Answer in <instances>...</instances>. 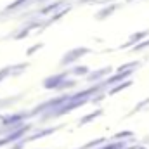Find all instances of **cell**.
I'll list each match as a JSON object with an SVG mask.
<instances>
[{
    "label": "cell",
    "mask_w": 149,
    "mask_h": 149,
    "mask_svg": "<svg viewBox=\"0 0 149 149\" xmlns=\"http://www.w3.org/2000/svg\"><path fill=\"white\" fill-rule=\"evenodd\" d=\"M146 47H149V40H142V42H139L137 45H134V50H142V49H146Z\"/></svg>",
    "instance_id": "16"
},
{
    "label": "cell",
    "mask_w": 149,
    "mask_h": 149,
    "mask_svg": "<svg viewBox=\"0 0 149 149\" xmlns=\"http://www.w3.org/2000/svg\"><path fill=\"white\" fill-rule=\"evenodd\" d=\"M102 114V109H95V111L88 113V114H85L83 118H80V121H78V125L80 127H83V125H87V123H90V121H94L95 118H99Z\"/></svg>",
    "instance_id": "7"
},
{
    "label": "cell",
    "mask_w": 149,
    "mask_h": 149,
    "mask_svg": "<svg viewBox=\"0 0 149 149\" xmlns=\"http://www.w3.org/2000/svg\"><path fill=\"white\" fill-rule=\"evenodd\" d=\"M10 70H12L10 66H5V68H2V70H0V83H2L7 76H10Z\"/></svg>",
    "instance_id": "14"
},
{
    "label": "cell",
    "mask_w": 149,
    "mask_h": 149,
    "mask_svg": "<svg viewBox=\"0 0 149 149\" xmlns=\"http://www.w3.org/2000/svg\"><path fill=\"white\" fill-rule=\"evenodd\" d=\"M26 0H16L14 3H10L9 7H7V10H14V9H17V7H21V3H24Z\"/></svg>",
    "instance_id": "17"
},
{
    "label": "cell",
    "mask_w": 149,
    "mask_h": 149,
    "mask_svg": "<svg viewBox=\"0 0 149 149\" xmlns=\"http://www.w3.org/2000/svg\"><path fill=\"white\" fill-rule=\"evenodd\" d=\"M73 87H76V81H74V80H68V78H64L63 83L57 87V90L61 92V90H68V88H73Z\"/></svg>",
    "instance_id": "11"
},
{
    "label": "cell",
    "mask_w": 149,
    "mask_h": 149,
    "mask_svg": "<svg viewBox=\"0 0 149 149\" xmlns=\"http://www.w3.org/2000/svg\"><path fill=\"white\" fill-rule=\"evenodd\" d=\"M148 104H149V97L146 99V101H142V102H139V104L135 106V109H134V113H135V111H141V109H142V108H146Z\"/></svg>",
    "instance_id": "18"
},
{
    "label": "cell",
    "mask_w": 149,
    "mask_h": 149,
    "mask_svg": "<svg viewBox=\"0 0 149 149\" xmlns=\"http://www.w3.org/2000/svg\"><path fill=\"white\" fill-rule=\"evenodd\" d=\"M57 128H45V130H40L37 134H33V135H30V137H26L24 141L26 142H30V141H37V139H43L45 135H50V134H54Z\"/></svg>",
    "instance_id": "8"
},
{
    "label": "cell",
    "mask_w": 149,
    "mask_h": 149,
    "mask_svg": "<svg viewBox=\"0 0 149 149\" xmlns=\"http://www.w3.org/2000/svg\"><path fill=\"white\" fill-rule=\"evenodd\" d=\"M134 73V70H127V71H116L114 74H109L106 80H102V87H113L116 83H121L125 80H128Z\"/></svg>",
    "instance_id": "2"
},
{
    "label": "cell",
    "mask_w": 149,
    "mask_h": 149,
    "mask_svg": "<svg viewBox=\"0 0 149 149\" xmlns=\"http://www.w3.org/2000/svg\"><path fill=\"white\" fill-rule=\"evenodd\" d=\"M132 83H134V81L128 78V80H125V81H121V83H116V85H113V88H109L108 95H114V94H118V92H121V90H125V88L132 87Z\"/></svg>",
    "instance_id": "6"
},
{
    "label": "cell",
    "mask_w": 149,
    "mask_h": 149,
    "mask_svg": "<svg viewBox=\"0 0 149 149\" xmlns=\"http://www.w3.org/2000/svg\"><path fill=\"white\" fill-rule=\"evenodd\" d=\"M148 35H149V31H139V33L132 35V37L128 38V42H127V43H123V45H121V49H128V47H132V45H137L139 42H142Z\"/></svg>",
    "instance_id": "5"
},
{
    "label": "cell",
    "mask_w": 149,
    "mask_h": 149,
    "mask_svg": "<svg viewBox=\"0 0 149 149\" xmlns=\"http://www.w3.org/2000/svg\"><path fill=\"white\" fill-rule=\"evenodd\" d=\"M64 78H68V71L54 74V76H49V78L43 80V88H47V90H57V87L63 83Z\"/></svg>",
    "instance_id": "3"
},
{
    "label": "cell",
    "mask_w": 149,
    "mask_h": 149,
    "mask_svg": "<svg viewBox=\"0 0 149 149\" xmlns=\"http://www.w3.org/2000/svg\"><path fill=\"white\" fill-rule=\"evenodd\" d=\"M42 47H43V43H35L33 47H30V49H28V52H26V54H28V56H33L37 50H40V49H42Z\"/></svg>",
    "instance_id": "15"
},
{
    "label": "cell",
    "mask_w": 149,
    "mask_h": 149,
    "mask_svg": "<svg viewBox=\"0 0 149 149\" xmlns=\"http://www.w3.org/2000/svg\"><path fill=\"white\" fill-rule=\"evenodd\" d=\"M104 142H106V139H102V137H99V139H95V141H90V142H88V144H87V146H85V148H83V149L97 148V146H102Z\"/></svg>",
    "instance_id": "13"
},
{
    "label": "cell",
    "mask_w": 149,
    "mask_h": 149,
    "mask_svg": "<svg viewBox=\"0 0 149 149\" xmlns=\"http://www.w3.org/2000/svg\"><path fill=\"white\" fill-rule=\"evenodd\" d=\"M116 9V5H111V7H106V9H102L99 14H97V19H104V17H108L109 14H113V10Z\"/></svg>",
    "instance_id": "12"
},
{
    "label": "cell",
    "mask_w": 149,
    "mask_h": 149,
    "mask_svg": "<svg viewBox=\"0 0 149 149\" xmlns=\"http://www.w3.org/2000/svg\"><path fill=\"white\" fill-rule=\"evenodd\" d=\"M109 74H111V68L108 66V68H102V70H97V71H90L85 78H87V81L95 83V81H102V80H106V76H109Z\"/></svg>",
    "instance_id": "4"
},
{
    "label": "cell",
    "mask_w": 149,
    "mask_h": 149,
    "mask_svg": "<svg viewBox=\"0 0 149 149\" xmlns=\"http://www.w3.org/2000/svg\"><path fill=\"white\" fill-rule=\"evenodd\" d=\"M128 137H134V132L132 130H123V132H118L113 135V141H125Z\"/></svg>",
    "instance_id": "10"
},
{
    "label": "cell",
    "mask_w": 149,
    "mask_h": 149,
    "mask_svg": "<svg viewBox=\"0 0 149 149\" xmlns=\"http://www.w3.org/2000/svg\"><path fill=\"white\" fill-rule=\"evenodd\" d=\"M137 149H148V148H144V146H137Z\"/></svg>",
    "instance_id": "20"
},
{
    "label": "cell",
    "mask_w": 149,
    "mask_h": 149,
    "mask_svg": "<svg viewBox=\"0 0 149 149\" xmlns=\"http://www.w3.org/2000/svg\"><path fill=\"white\" fill-rule=\"evenodd\" d=\"M24 144H26V141H24V139H21V141H17V142H14V146H12L10 149H21L23 146H24Z\"/></svg>",
    "instance_id": "19"
},
{
    "label": "cell",
    "mask_w": 149,
    "mask_h": 149,
    "mask_svg": "<svg viewBox=\"0 0 149 149\" xmlns=\"http://www.w3.org/2000/svg\"><path fill=\"white\" fill-rule=\"evenodd\" d=\"M87 54H90V49H87V47H76V49L70 50V52H66V54L63 56V59H61V66H70V64L76 63L80 57L87 56Z\"/></svg>",
    "instance_id": "1"
},
{
    "label": "cell",
    "mask_w": 149,
    "mask_h": 149,
    "mask_svg": "<svg viewBox=\"0 0 149 149\" xmlns=\"http://www.w3.org/2000/svg\"><path fill=\"white\" fill-rule=\"evenodd\" d=\"M88 73H90L88 66H74L71 70V74H74V76H87Z\"/></svg>",
    "instance_id": "9"
}]
</instances>
